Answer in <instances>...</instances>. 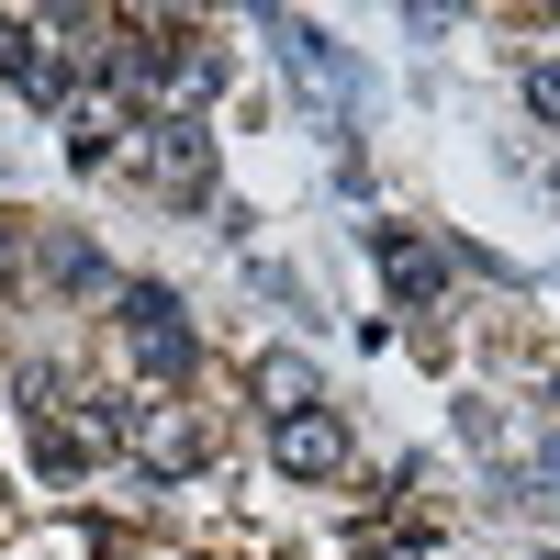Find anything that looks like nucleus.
Wrapping results in <instances>:
<instances>
[{"instance_id":"nucleus-1","label":"nucleus","mask_w":560,"mask_h":560,"mask_svg":"<svg viewBox=\"0 0 560 560\" xmlns=\"http://www.w3.org/2000/svg\"><path fill=\"white\" fill-rule=\"evenodd\" d=\"M124 348H135V370H147V382H179V370L202 359V337H191V314H179V292L168 280H124Z\"/></svg>"},{"instance_id":"nucleus-2","label":"nucleus","mask_w":560,"mask_h":560,"mask_svg":"<svg viewBox=\"0 0 560 560\" xmlns=\"http://www.w3.org/2000/svg\"><path fill=\"white\" fill-rule=\"evenodd\" d=\"M135 168H147L168 202H202L213 191V135L191 113H147V124H135Z\"/></svg>"},{"instance_id":"nucleus-3","label":"nucleus","mask_w":560,"mask_h":560,"mask_svg":"<svg viewBox=\"0 0 560 560\" xmlns=\"http://www.w3.org/2000/svg\"><path fill=\"white\" fill-rule=\"evenodd\" d=\"M124 448L147 459L158 482H191L202 459H213V438H202V427H191V415H179V404H135V427H124Z\"/></svg>"},{"instance_id":"nucleus-4","label":"nucleus","mask_w":560,"mask_h":560,"mask_svg":"<svg viewBox=\"0 0 560 560\" xmlns=\"http://www.w3.org/2000/svg\"><path fill=\"white\" fill-rule=\"evenodd\" d=\"M370 258H382V280H393L404 314H427V303L448 292V247H427L415 224H370Z\"/></svg>"},{"instance_id":"nucleus-5","label":"nucleus","mask_w":560,"mask_h":560,"mask_svg":"<svg viewBox=\"0 0 560 560\" xmlns=\"http://www.w3.org/2000/svg\"><path fill=\"white\" fill-rule=\"evenodd\" d=\"M269 459H280V471H292V482H337L348 471V427H337V415H280V427H269Z\"/></svg>"},{"instance_id":"nucleus-6","label":"nucleus","mask_w":560,"mask_h":560,"mask_svg":"<svg viewBox=\"0 0 560 560\" xmlns=\"http://www.w3.org/2000/svg\"><path fill=\"white\" fill-rule=\"evenodd\" d=\"M0 79L23 90V102H68V57H57V23H0Z\"/></svg>"},{"instance_id":"nucleus-7","label":"nucleus","mask_w":560,"mask_h":560,"mask_svg":"<svg viewBox=\"0 0 560 560\" xmlns=\"http://www.w3.org/2000/svg\"><path fill=\"white\" fill-rule=\"evenodd\" d=\"M269 45L292 57V79H303V90L348 102V57H337V34H325V23H292V12H269Z\"/></svg>"},{"instance_id":"nucleus-8","label":"nucleus","mask_w":560,"mask_h":560,"mask_svg":"<svg viewBox=\"0 0 560 560\" xmlns=\"http://www.w3.org/2000/svg\"><path fill=\"white\" fill-rule=\"evenodd\" d=\"M247 393L269 404V427H280V415H314L325 393H314V359H292V348H269L258 370H247Z\"/></svg>"},{"instance_id":"nucleus-9","label":"nucleus","mask_w":560,"mask_h":560,"mask_svg":"<svg viewBox=\"0 0 560 560\" xmlns=\"http://www.w3.org/2000/svg\"><path fill=\"white\" fill-rule=\"evenodd\" d=\"M34 459H45V482H79V471H90V438L68 427V404L34 415Z\"/></svg>"},{"instance_id":"nucleus-10","label":"nucleus","mask_w":560,"mask_h":560,"mask_svg":"<svg viewBox=\"0 0 560 560\" xmlns=\"http://www.w3.org/2000/svg\"><path fill=\"white\" fill-rule=\"evenodd\" d=\"M113 135H124V124H113L102 102H79V113H68V158H79V168H102V158H113Z\"/></svg>"},{"instance_id":"nucleus-11","label":"nucleus","mask_w":560,"mask_h":560,"mask_svg":"<svg viewBox=\"0 0 560 560\" xmlns=\"http://www.w3.org/2000/svg\"><path fill=\"white\" fill-rule=\"evenodd\" d=\"M45 269H57V280H68V292H102V258H90L79 236H45Z\"/></svg>"},{"instance_id":"nucleus-12","label":"nucleus","mask_w":560,"mask_h":560,"mask_svg":"<svg viewBox=\"0 0 560 560\" xmlns=\"http://www.w3.org/2000/svg\"><path fill=\"white\" fill-rule=\"evenodd\" d=\"M527 113H538V124H560V57H538V68H527Z\"/></svg>"},{"instance_id":"nucleus-13","label":"nucleus","mask_w":560,"mask_h":560,"mask_svg":"<svg viewBox=\"0 0 560 560\" xmlns=\"http://www.w3.org/2000/svg\"><path fill=\"white\" fill-rule=\"evenodd\" d=\"M370 560H427V538H382V549H370Z\"/></svg>"},{"instance_id":"nucleus-14","label":"nucleus","mask_w":560,"mask_h":560,"mask_svg":"<svg viewBox=\"0 0 560 560\" xmlns=\"http://www.w3.org/2000/svg\"><path fill=\"white\" fill-rule=\"evenodd\" d=\"M12 258H23V236H12V224H0V280H12Z\"/></svg>"},{"instance_id":"nucleus-15","label":"nucleus","mask_w":560,"mask_h":560,"mask_svg":"<svg viewBox=\"0 0 560 560\" xmlns=\"http://www.w3.org/2000/svg\"><path fill=\"white\" fill-rule=\"evenodd\" d=\"M549 471H560V448H549Z\"/></svg>"},{"instance_id":"nucleus-16","label":"nucleus","mask_w":560,"mask_h":560,"mask_svg":"<svg viewBox=\"0 0 560 560\" xmlns=\"http://www.w3.org/2000/svg\"><path fill=\"white\" fill-rule=\"evenodd\" d=\"M549 179H560V168H549Z\"/></svg>"}]
</instances>
